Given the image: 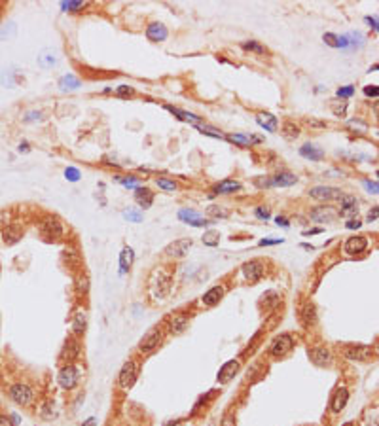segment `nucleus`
I'll use <instances>...</instances> for the list:
<instances>
[{
	"label": "nucleus",
	"instance_id": "f257e3e1",
	"mask_svg": "<svg viewBox=\"0 0 379 426\" xmlns=\"http://www.w3.org/2000/svg\"><path fill=\"white\" fill-rule=\"evenodd\" d=\"M171 284H173V279H171L169 273H165L163 269L154 273V277H152V296H154V299L165 298L171 292Z\"/></svg>",
	"mask_w": 379,
	"mask_h": 426
},
{
	"label": "nucleus",
	"instance_id": "f03ea898",
	"mask_svg": "<svg viewBox=\"0 0 379 426\" xmlns=\"http://www.w3.org/2000/svg\"><path fill=\"white\" fill-rule=\"evenodd\" d=\"M341 195H343V191L339 188H330V186H317V188L309 189V197L321 201V203H330L335 199H341Z\"/></svg>",
	"mask_w": 379,
	"mask_h": 426
},
{
	"label": "nucleus",
	"instance_id": "7ed1b4c3",
	"mask_svg": "<svg viewBox=\"0 0 379 426\" xmlns=\"http://www.w3.org/2000/svg\"><path fill=\"white\" fill-rule=\"evenodd\" d=\"M137 377H139L137 362H125L121 371H119V375H118V386L119 388H131L135 381H137Z\"/></svg>",
	"mask_w": 379,
	"mask_h": 426
},
{
	"label": "nucleus",
	"instance_id": "20e7f679",
	"mask_svg": "<svg viewBox=\"0 0 379 426\" xmlns=\"http://www.w3.org/2000/svg\"><path fill=\"white\" fill-rule=\"evenodd\" d=\"M10 398H12V402L17 403V405H29L30 402H32V398H34V392H32V388H30L29 384H23V383H17L14 384L12 388H10Z\"/></svg>",
	"mask_w": 379,
	"mask_h": 426
},
{
	"label": "nucleus",
	"instance_id": "39448f33",
	"mask_svg": "<svg viewBox=\"0 0 379 426\" xmlns=\"http://www.w3.org/2000/svg\"><path fill=\"white\" fill-rule=\"evenodd\" d=\"M292 349H294V339H292V335L283 333V335H279L277 339L271 343L269 355L273 356V358H281V356L288 355Z\"/></svg>",
	"mask_w": 379,
	"mask_h": 426
},
{
	"label": "nucleus",
	"instance_id": "423d86ee",
	"mask_svg": "<svg viewBox=\"0 0 379 426\" xmlns=\"http://www.w3.org/2000/svg\"><path fill=\"white\" fill-rule=\"evenodd\" d=\"M59 384L63 386V388H67V390H72L74 386L78 384V369L74 368L72 364H69V366H65V368L59 371Z\"/></svg>",
	"mask_w": 379,
	"mask_h": 426
},
{
	"label": "nucleus",
	"instance_id": "0eeeda50",
	"mask_svg": "<svg viewBox=\"0 0 379 426\" xmlns=\"http://www.w3.org/2000/svg\"><path fill=\"white\" fill-rule=\"evenodd\" d=\"M161 343V330L160 328H154V330H150L148 333L144 335V339L141 341V345H139V351L144 355V353H152V351H156L158 349V345Z\"/></svg>",
	"mask_w": 379,
	"mask_h": 426
},
{
	"label": "nucleus",
	"instance_id": "6e6552de",
	"mask_svg": "<svg viewBox=\"0 0 379 426\" xmlns=\"http://www.w3.org/2000/svg\"><path fill=\"white\" fill-rule=\"evenodd\" d=\"M191 239H178V241L171 242L167 248H165V254L171 256V258H184L188 254V250L191 248Z\"/></svg>",
	"mask_w": 379,
	"mask_h": 426
},
{
	"label": "nucleus",
	"instance_id": "1a4fd4ad",
	"mask_svg": "<svg viewBox=\"0 0 379 426\" xmlns=\"http://www.w3.org/2000/svg\"><path fill=\"white\" fill-rule=\"evenodd\" d=\"M178 220H180V222H186V224H190V226H195V227L207 226V220L201 218V214L197 213V211H191V209H182V211H178Z\"/></svg>",
	"mask_w": 379,
	"mask_h": 426
},
{
	"label": "nucleus",
	"instance_id": "9d476101",
	"mask_svg": "<svg viewBox=\"0 0 379 426\" xmlns=\"http://www.w3.org/2000/svg\"><path fill=\"white\" fill-rule=\"evenodd\" d=\"M335 211L334 207H330V205H321V207H315L313 211H311V220H315V222H332L335 218Z\"/></svg>",
	"mask_w": 379,
	"mask_h": 426
},
{
	"label": "nucleus",
	"instance_id": "9b49d317",
	"mask_svg": "<svg viewBox=\"0 0 379 426\" xmlns=\"http://www.w3.org/2000/svg\"><path fill=\"white\" fill-rule=\"evenodd\" d=\"M241 271H243V275H245L247 281L254 283V281H258V279L263 275V265H262V261H254V260H252V261L243 263Z\"/></svg>",
	"mask_w": 379,
	"mask_h": 426
},
{
	"label": "nucleus",
	"instance_id": "f8f14e48",
	"mask_svg": "<svg viewBox=\"0 0 379 426\" xmlns=\"http://www.w3.org/2000/svg\"><path fill=\"white\" fill-rule=\"evenodd\" d=\"M309 356H311L313 364H317V366H321V368H326V366L332 364V353H330L328 349H324V347L313 349V351L309 353Z\"/></svg>",
	"mask_w": 379,
	"mask_h": 426
},
{
	"label": "nucleus",
	"instance_id": "ddd939ff",
	"mask_svg": "<svg viewBox=\"0 0 379 426\" xmlns=\"http://www.w3.org/2000/svg\"><path fill=\"white\" fill-rule=\"evenodd\" d=\"M167 27L160 23V21H156V23H150L148 28H146V36L152 40V42H163L165 38H167Z\"/></svg>",
	"mask_w": 379,
	"mask_h": 426
},
{
	"label": "nucleus",
	"instance_id": "4468645a",
	"mask_svg": "<svg viewBox=\"0 0 379 426\" xmlns=\"http://www.w3.org/2000/svg\"><path fill=\"white\" fill-rule=\"evenodd\" d=\"M300 156L306 157V159H311V161H321L324 157V150L321 146L313 144V142H306L302 148H300Z\"/></svg>",
	"mask_w": 379,
	"mask_h": 426
},
{
	"label": "nucleus",
	"instance_id": "2eb2a0df",
	"mask_svg": "<svg viewBox=\"0 0 379 426\" xmlns=\"http://www.w3.org/2000/svg\"><path fill=\"white\" fill-rule=\"evenodd\" d=\"M343 355L347 356L349 360H368L372 351L370 347H360V345H351V347H345Z\"/></svg>",
	"mask_w": 379,
	"mask_h": 426
},
{
	"label": "nucleus",
	"instance_id": "dca6fc26",
	"mask_svg": "<svg viewBox=\"0 0 379 426\" xmlns=\"http://www.w3.org/2000/svg\"><path fill=\"white\" fill-rule=\"evenodd\" d=\"M358 213V203L353 195H341V216L345 218H355Z\"/></svg>",
	"mask_w": 379,
	"mask_h": 426
},
{
	"label": "nucleus",
	"instance_id": "f3484780",
	"mask_svg": "<svg viewBox=\"0 0 379 426\" xmlns=\"http://www.w3.org/2000/svg\"><path fill=\"white\" fill-rule=\"evenodd\" d=\"M256 123L260 125V127H263L265 131H269V133H275L277 131V118L273 116V114H269V112H260V114H256Z\"/></svg>",
	"mask_w": 379,
	"mask_h": 426
},
{
	"label": "nucleus",
	"instance_id": "a211bd4d",
	"mask_svg": "<svg viewBox=\"0 0 379 426\" xmlns=\"http://www.w3.org/2000/svg\"><path fill=\"white\" fill-rule=\"evenodd\" d=\"M190 324V316L188 314H175V316H171V320H169V330H171V333L173 335H178V333H182Z\"/></svg>",
	"mask_w": 379,
	"mask_h": 426
},
{
	"label": "nucleus",
	"instance_id": "6ab92c4d",
	"mask_svg": "<svg viewBox=\"0 0 379 426\" xmlns=\"http://www.w3.org/2000/svg\"><path fill=\"white\" fill-rule=\"evenodd\" d=\"M347 402H349V392H347V388H337L335 390L334 398H332V403H330V407H332V411L334 413H339L345 405H347Z\"/></svg>",
	"mask_w": 379,
	"mask_h": 426
},
{
	"label": "nucleus",
	"instance_id": "aec40b11",
	"mask_svg": "<svg viewBox=\"0 0 379 426\" xmlns=\"http://www.w3.org/2000/svg\"><path fill=\"white\" fill-rule=\"evenodd\" d=\"M366 246H368V241L364 237H351L349 241L345 242V252L351 256H356L360 252H364Z\"/></svg>",
	"mask_w": 379,
	"mask_h": 426
},
{
	"label": "nucleus",
	"instance_id": "412c9836",
	"mask_svg": "<svg viewBox=\"0 0 379 426\" xmlns=\"http://www.w3.org/2000/svg\"><path fill=\"white\" fill-rule=\"evenodd\" d=\"M222 296H224V288H222V286H213L211 290H207V294L201 298V301H203V305H207V307H214L220 299H222Z\"/></svg>",
	"mask_w": 379,
	"mask_h": 426
},
{
	"label": "nucleus",
	"instance_id": "4be33fe9",
	"mask_svg": "<svg viewBox=\"0 0 379 426\" xmlns=\"http://www.w3.org/2000/svg\"><path fill=\"white\" fill-rule=\"evenodd\" d=\"M135 199H137V203H139L142 209H148V207H152L154 191L148 189V188H137V189H135Z\"/></svg>",
	"mask_w": 379,
	"mask_h": 426
},
{
	"label": "nucleus",
	"instance_id": "5701e85b",
	"mask_svg": "<svg viewBox=\"0 0 379 426\" xmlns=\"http://www.w3.org/2000/svg\"><path fill=\"white\" fill-rule=\"evenodd\" d=\"M271 186H283V188H286V186H294L296 182H298V176L296 174H292V172H277L271 180Z\"/></svg>",
	"mask_w": 379,
	"mask_h": 426
},
{
	"label": "nucleus",
	"instance_id": "b1692460",
	"mask_svg": "<svg viewBox=\"0 0 379 426\" xmlns=\"http://www.w3.org/2000/svg\"><path fill=\"white\" fill-rule=\"evenodd\" d=\"M44 233H49L53 239H59L63 233H65V229H63V226H61V222H59L57 218H46V222H44Z\"/></svg>",
	"mask_w": 379,
	"mask_h": 426
},
{
	"label": "nucleus",
	"instance_id": "393cba45",
	"mask_svg": "<svg viewBox=\"0 0 379 426\" xmlns=\"http://www.w3.org/2000/svg\"><path fill=\"white\" fill-rule=\"evenodd\" d=\"M237 369H239V362H237V360H230V362L218 371V381L220 383H228L235 373H237Z\"/></svg>",
	"mask_w": 379,
	"mask_h": 426
},
{
	"label": "nucleus",
	"instance_id": "a878e982",
	"mask_svg": "<svg viewBox=\"0 0 379 426\" xmlns=\"http://www.w3.org/2000/svg\"><path fill=\"white\" fill-rule=\"evenodd\" d=\"M243 186L241 182H237V180H222L218 184L214 186V191L216 193H235V191H239Z\"/></svg>",
	"mask_w": 379,
	"mask_h": 426
},
{
	"label": "nucleus",
	"instance_id": "bb28decb",
	"mask_svg": "<svg viewBox=\"0 0 379 426\" xmlns=\"http://www.w3.org/2000/svg\"><path fill=\"white\" fill-rule=\"evenodd\" d=\"M133 260H135V252H133V248L125 246V248L121 250V254H119V271L125 273V271L131 269Z\"/></svg>",
	"mask_w": 379,
	"mask_h": 426
},
{
	"label": "nucleus",
	"instance_id": "cd10ccee",
	"mask_svg": "<svg viewBox=\"0 0 379 426\" xmlns=\"http://www.w3.org/2000/svg\"><path fill=\"white\" fill-rule=\"evenodd\" d=\"M167 110L171 114H175L178 119H182V121H193V125H201L203 123V119L199 118V116H195V114H191V112H184V110H176V108H173V106H165Z\"/></svg>",
	"mask_w": 379,
	"mask_h": 426
},
{
	"label": "nucleus",
	"instance_id": "c85d7f7f",
	"mask_svg": "<svg viewBox=\"0 0 379 426\" xmlns=\"http://www.w3.org/2000/svg\"><path fill=\"white\" fill-rule=\"evenodd\" d=\"M226 139H228V141H232V142H235V144H241V146H250V144H254V142L262 141V139H260V137H256V135L248 137V135H243V133H234V135H228Z\"/></svg>",
	"mask_w": 379,
	"mask_h": 426
},
{
	"label": "nucleus",
	"instance_id": "c756f323",
	"mask_svg": "<svg viewBox=\"0 0 379 426\" xmlns=\"http://www.w3.org/2000/svg\"><path fill=\"white\" fill-rule=\"evenodd\" d=\"M21 237H23V229L19 226H8L4 229V241H6V244H15Z\"/></svg>",
	"mask_w": 379,
	"mask_h": 426
},
{
	"label": "nucleus",
	"instance_id": "7c9ffc66",
	"mask_svg": "<svg viewBox=\"0 0 379 426\" xmlns=\"http://www.w3.org/2000/svg\"><path fill=\"white\" fill-rule=\"evenodd\" d=\"M281 135H283L284 139L292 141V139H296V137L300 135V127H298L296 123H292V121H284V123L281 125Z\"/></svg>",
	"mask_w": 379,
	"mask_h": 426
},
{
	"label": "nucleus",
	"instance_id": "2f4dec72",
	"mask_svg": "<svg viewBox=\"0 0 379 426\" xmlns=\"http://www.w3.org/2000/svg\"><path fill=\"white\" fill-rule=\"evenodd\" d=\"M201 241L207 244V246H216L220 242V231L216 229H209V231H205L203 237H201Z\"/></svg>",
	"mask_w": 379,
	"mask_h": 426
},
{
	"label": "nucleus",
	"instance_id": "473e14b6",
	"mask_svg": "<svg viewBox=\"0 0 379 426\" xmlns=\"http://www.w3.org/2000/svg\"><path fill=\"white\" fill-rule=\"evenodd\" d=\"M72 331L76 335H82V333L86 331V314H84V312H78V314L74 316Z\"/></svg>",
	"mask_w": 379,
	"mask_h": 426
},
{
	"label": "nucleus",
	"instance_id": "72a5a7b5",
	"mask_svg": "<svg viewBox=\"0 0 379 426\" xmlns=\"http://www.w3.org/2000/svg\"><path fill=\"white\" fill-rule=\"evenodd\" d=\"M315 318H317V314H315V305H313V303H306V305H304V311H302V320L309 326V324L315 322Z\"/></svg>",
	"mask_w": 379,
	"mask_h": 426
},
{
	"label": "nucleus",
	"instance_id": "f704fd0d",
	"mask_svg": "<svg viewBox=\"0 0 379 426\" xmlns=\"http://www.w3.org/2000/svg\"><path fill=\"white\" fill-rule=\"evenodd\" d=\"M197 127V131H201V133H205V135H209V137H213V139H226V135L220 131V129H214V127H211V125H195Z\"/></svg>",
	"mask_w": 379,
	"mask_h": 426
},
{
	"label": "nucleus",
	"instance_id": "c9c22d12",
	"mask_svg": "<svg viewBox=\"0 0 379 426\" xmlns=\"http://www.w3.org/2000/svg\"><path fill=\"white\" fill-rule=\"evenodd\" d=\"M80 80H74L72 74H69V76H65V78H61V89H78L80 87Z\"/></svg>",
	"mask_w": 379,
	"mask_h": 426
},
{
	"label": "nucleus",
	"instance_id": "e433bc0d",
	"mask_svg": "<svg viewBox=\"0 0 379 426\" xmlns=\"http://www.w3.org/2000/svg\"><path fill=\"white\" fill-rule=\"evenodd\" d=\"M345 36H347L349 47H353V49H356V47H362V46H364V38H362L358 32H349V34H345Z\"/></svg>",
	"mask_w": 379,
	"mask_h": 426
},
{
	"label": "nucleus",
	"instance_id": "4c0bfd02",
	"mask_svg": "<svg viewBox=\"0 0 379 426\" xmlns=\"http://www.w3.org/2000/svg\"><path fill=\"white\" fill-rule=\"evenodd\" d=\"M86 6L84 0H71V2H61V8L65 12H76V10H82Z\"/></svg>",
	"mask_w": 379,
	"mask_h": 426
},
{
	"label": "nucleus",
	"instance_id": "58836bf2",
	"mask_svg": "<svg viewBox=\"0 0 379 426\" xmlns=\"http://www.w3.org/2000/svg\"><path fill=\"white\" fill-rule=\"evenodd\" d=\"M123 218L129 220V222H137V224H141V222L144 220V216L141 214V211H137V209H127V211L123 213Z\"/></svg>",
	"mask_w": 379,
	"mask_h": 426
},
{
	"label": "nucleus",
	"instance_id": "ea45409f",
	"mask_svg": "<svg viewBox=\"0 0 379 426\" xmlns=\"http://www.w3.org/2000/svg\"><path fill=\"white\" fill-rule=\"evenodd\" d=\"M245 51H254V53H265V47L260 42H254V40H248L241 46Z\"/></svg>",
	"mask_w": 379,
	"mask_h": 426
},
{
	"label": "nucleus",
	"instance_id": "a19ab883",
	"mask_svg": "<svg viewBox=\"0 0 379 426\" xmlns=\"http://www.w3.org/2000/svg\"><path fill=\"white\" fill-rule=\"evenodd\" d=\"M156 184L160 186L161 189H165V191H175L176 188H178L175 180H169V178H158Z\"/></svg>",
	"mask_w": 379,
	"mask_h": 426
},
{
	"label": "nucleus",
	"instance_id": "79ce46f5",
	"mask_svg": "<svg viewBox=\"0 0 379 426\" xmlns=\"http://www.w3.org/2000/svg\"><path fill=\"white\" fill-rule=\"evenodd\" d=\"M114 180L121 182L125 188H135V189H137V184H139V180L135 176H114Z\"/></svg>",
	"mask_w": 379,
	"mask_h": 426
},
{
	"label": "nucleus",
	"instance_id": "37998d69",
	"mask_svg": "<svg viewBox=\"0 0 379 426\" xmlns=\"http://www.w3.org/2000/svg\"><path fill=\"white\" fill-rule=\"evenodd\" d=\"M353 93H355V87H353V85H345V87H339V89L335 91V95H337L339 99H349V97H353Z\"/></svg>",
	"mask_w": 379,
	"mask_h": 426
},
{
	"label": "nucleus",
	"instance_id": "c03bdc74",
	"mask_svg": "<svg viewBox=\"0 0 379 426\" xmlns=\"http://www.w3.org/2000/svg\"><path fill=\"white\" fill-rule=\"evenodd\" d=\"M207 214H213L214 218H226V216H228V211H226V209H222V207L213 205V207H209V209H207Z\"/></svg>",
	"mask_w": 379,
	"mask_h": 426
},
{
	"label": "nucleus",
	"instance_id": "a18cd8bd",
	"mask_svg": "<svg viewBox=\"0 0 379 426\" xmlns=\"http://www.w3.org/2000/svg\"><path fill=\"white\" fill-rule=\"evenodd\" d=\"M322 40H324V44H328L330 47L337 49V36H335V34H332V32H326V34L322 36Z\"/></svg>",
	"mask_w": 379,
	"mask_h": 426
},
{
	"label": "nucleus",
	"instance_id": "49530a36",
	"mask_svg": "<svg viewBox=\"0 0 379 426\" xmlns=\"http://www.w3.org/2000/svg\"><path fill=\"white\" fill-rule=\"evenodd\" d=\"M65 176H67L71 182H78V180H80V172H78V169H74V167H69V169L65 170Z\"/></svg>",
	"mask_w": 379,
	"mask_h": 426
},
{
	"label": "nucleus",
	"instance_id": "de8ad7c7",
	"mask_svg": "<svg viewBox=\"0 0 379 426\" xmlns=\"http://www.w3.org/2000/svg\"><path fill=\"white\" fill-rule=\"evenodd\" d=\"M362 184H364V188L370 191V193H374V195H378L379 193V188H378V182H376V180H364Z\"/></svg>",
	"mask_w": 379,
	"mask_h": 426
},
{
	"label": "nucleus",
	"instance_id": "09e8293b",
	"mask_svg": "<svg viewBox=\"0 0 379 426\" xmlns=\"http://www.w3.org/2000/svg\"><path fill=\"white\" fill-rule=\"evenodd\" d=\"M116 95L118 97H131L133 95V89L129 85H119L116 89Z\"/></svg>",
	"mask_w": 379,
	"mask_h": 426
},
{
	"label": "nucleus",
	"instance_id": "8fccbe9b",
	"mask_svg": "<svg viewBox=\"0 0 379 426\" xmlns=\"http://www.w3.org/2000/svg\"><path fill=\"white\" fill-rule=\"evenodd\" d=\"M254 214H256L260 220H267V218H269V209H267V207H258V209L254 211Z\"/></svg>",
	"mask_w": 379,
	"mask_h": 426
},
{
	"label": "nucleus",
	"instance_id": "3c124183",
	"mask_svg": "<svg viewBox=\"0 0 379 426\" xmlns=\"http://www.w3.org/2000/svg\"><path fill=\"white\" fill-rule=\"evenodd\" d=\"M78 290H80V292H88V277H86V275H80V277H78Z\"/></svg>",
	"mask_w": 379,
	"mask_h": 426
},
{
	"label": "nucleus",
	"instance_id": "603ef678",
	"mask_svg": "<svg viewBox=\"0 0 379 426\" xmlns=\"http://www.w3.org/2000/svg\"><path fill=\"white\" fill-rule=\"evenodd\" d=\"M378 91H379L378 85H366V87H364V95H366V97H378Z\"/></svg>",
	"mask_w": 379,
	"mask_h": 426
},
{
	"label": "nucleus",
	"instance_id": "864d4df0",
	"mask_svg": "<svg viewBox=\"0 0 379 426\" xmlns=\"http://www.w3.org/2000/svg\"><path fill=\"white\" fill-rule=\"evenodd\" d=\"M283 239H262L260 241V246H273V244H281Z\"/></svg>",
	"mask_w": 379,
	"mask_h": 426
},
{
	"label": "nucleus",
	"instance_id": "5fc2aeb1",
	"mask_svg": "<svg viewBox=\"0 0 379 426\" xmlns=\"http://www.w3.org/2000/svg\"><path fill=\"white\" fill-rule=\"evenodd\" d=\"M40 61H44V67H51V65L55 63V57H53V55H47V53H46V55L40 57Z\"/></svg>",
	"mask_w": 379,
	"mask_h": 426
},
{
	"label": "nucleus",
	"instance_id": "6e6d98bb",
	"mask_svg": "<svg viewBox=\"0 0 379 426\" xmlns=\"http://www.w3.org/2000/svg\"><path fill=\"white\" fill-rule=\"evenodd\" d=\"M0 426H15L8 415H0Z\"/></svg>",
	"mask_w": 379,
	"mask_h": 426
},
{
	"label": "nucleus",
	"instance_id": "4d7b16f0",
	"mask_svg": "<svg viewBox=\"0 0 379 426\" xmlns=\"http://www.w3.org/2000/svg\"><path fill=\"white\" fill-rule=\"evenodd\" d=\"M222 426H235V419L232 415H226L224 421H222Z\"/></svg>",
	"mask_w": 379,
	"mask_h": 426
},
{
	"label": "nucleus",
	"instance_id": "13d9d810",
	"mask_svg": "<svg viewBox=\"0 0 379 426\" xmlns=\"http://www.w3.org/2000/svg\"><path fill=\"white\" fill-rule=\"evenodd\" d=\"M376 220H378V207H374L368 214V222H376Z\"/></svg>",
	"mask_w": 379,
	"mask_h": 426
},
{
	"label": "nucleus",
	"instance_id": "bf43d9fd",
	"mask_svg": "<svg viewBox=\"0 0 379 426\" xmlns=\"http://www.w3.org/2000/svg\"><path fill=\"white\" fill-rule=\"evenodd\" d=\"M366 21H368V25H370V27L378 32L379 27H378V21H376V17H366Z\"/></svg>",
	"mask_w": 379,
	"mask_h": 426
},
{
	"label": "nucleus",
	"instance_id": "052dcab7",
	"mask_svg": "<svg viewBox=\"0 0 379 426\" xmlns=\"http://www.w3.org/2000/svg\"><path fill=\"white\" fill-rule=\"evenodd\" d=\"M275 222H277L279 226H283V227H288V226H290V222H288L286 218H283V216H277V218H275Z\"/></svg>",
	"mask_w": 379,
	"mask_h": 426
},
{
	"label": "nucleus",
	"instance_id": "680f3d73",
	"mask_svg": "<svg viewBox=\"0 0 379 426\" xmlns=\"http://www.w3.org/2000/svg\"><path fill=\"white\" fill-rule=\"evenodd\" d=\"M360 227V222L358 220H349L347 222V229H358Z\"/></svg>",
	"mask_w": 379,
	"mask_h": 426
},
{
	"label": "nucleus",
	"instance_id": "e2e57ef3",
	"mask_svg": "<svg viewBox=\"0 0 379 426\" xmlns=\"http://www.w3.org/2000/svg\"><path fill=\"white\" fill-rule=\"evenodd\" d=\"M25 119H40V114H38V112L27 114V116H25Z\"/></svg>",
	"mask_w": 379,
	"mask_h": 426
},
{
	"label": "nucleus",
	"instance_id": "0e129e2a",
	"mask_svg": "<svg viewBox=\"0 0 379 426\" xmlns=\"http://www.w3.org/2000/svg\"><path fill=\"white\" fill-rule=\"evenodd\" d=\"M30 150V146L25 142V144H19V152H29Z\"/></svg>",
	"mask_w": 379,
	"mask_h": 426
},
{
	"label": "nucleus",
	"instance_id": "69168bd1",
	"mask_svg": "<svg viewBox=\"0 0 379 426\" xmlns=\"http://www.w3.org/2000/svg\"><path fill=\"white\" fill-rule=\"evenodd\" d=\"M322 229H313V231H304V235H317V233H321Z\"/></svg>",
	"mask_w": 379,
	"mask_h": 426
},
{
	"label": "nucleus",
	"instance_id": "338daca9",
	"mask_svg": "<svg viewBox=\"0 0 379 426\" xmlns=\"http://www.w3.org/2000/svg\"><path fill=\"white\" fill-rule=\"evenodd\" d=\"M82 426H95V419H88Z\"/></svg>",
	"mask_w": 379,
	"mask_h": 426
}]
</instances>
